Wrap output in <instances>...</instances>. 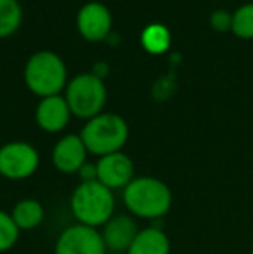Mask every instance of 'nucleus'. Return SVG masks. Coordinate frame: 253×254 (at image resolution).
Returning a JSON list of instances; mask_svg holds the SVG:
<instances>
[{"mask_svg":"<svg viewBox=\"0 0 253 254\" xmlns=\"http://www.w3.org/2000/svg\"><path fill=\"white\" fill-rule=\"evenodd\" d=\"M122 192L123 206L137 220H160L173 202L170 187L156 177H135Z\"/></svg>","mask_w":253,"mask_h":254,"instance_id":"1","label":"nucleus"},{"mask_svg":"<svg viewBox=\"0 0 253 254\" xmlns=\"http://www.w3.org/2000/svg\"><path fill=\"white\" fill-rule=\"evenodd\" d=\"M70 209L77 223L101 230L115 216V192L97 180L87 184L80 182L70 195Z\"/></svg>","mask_w":253,"mask_h":254,"instance_id":"2","label":"nucleus"},{"mask_svg":"<svg viewBox=\"0 0 253 254\" xmlns=\"http://www.w3.org/2000/svg\"><path fill=\"white\" fill-rule=\"evenodd\" d=\"M80 138L88 154L102 157L113 152H122L128 140V127L118 114H97L85 123Z\"/></svg>","mask_w":253,"mask_h":254,"instance_id":"3","label":"nucleus"},{"mask_svg":"<svg viewBox=\"0 0 253 254\" xmlns=\"http://www.w3.org/2000/svg\"><path fill=\"white\" fill-rule=\"evenodd\" d=\"M26 85L38 97H52L63 90L66 83V69L63 61L52 52H38L28 61Z\"/></svg>","mask_w":253,"mask_h":254,"instance_id":"4","label":"nucleus"},{"mask_svg":"<svg viewBox=\"0 0 253 254\" xmlns=\"http://www.w3.org/2000/svg\"><path fill=\"white\" fill-rule=\"evenodd\" d=\"M64 99L71 114L88 121L101 114L106 102V87L95 74H80L70 81Z\"/></svg>","mask_w":253,"mask_h":254,"instance_id":"5","label":"nucleus"},{"mask_svg":"<svg viewBox=\"0 0 253 254\" xmlns=\"http://www.w3.org/2000/svg\"><path fill=\"white\" fill-rule=\"evenodd\" d=\"M40 166V154L28 142H9L0 147V178L21 182L31 178Z\"/></svg>","mask_w":253,"mask_h":254,"instance_id":"6","label":"nucleus"},{"mask_svg":"<svg viewBox=\"0 0 253 254\" xmlns=\"http://www.w3.org/2000/svg\"><path fill=\"white\" fill-rule=\"evenodd\" d=\"M106 246L99 228L82 223L66 227L58 235L54 254H106Z\"/></svg>","mask_w":253,"mask_h":254,"instance_id":"7","label":"nucleus"},{"mask_svg":"<svg viewBox=\"0 0 253 254\" xmlns=\"http://www.w3.org/2000/svg\"><path fill=\"white\" fill-rule=\"evenodd\" d=\"M95 168H97V182L111 189L113 192L123 190L135 178L134 161L125 152H113L99 157Z\"/></svg>","mask_w":253,"mask_h":254,"instance_id":"8","label":"nucleus"},{"mask_svg":"<svg viewBox=\"0 0 253 254\" xmlns=\"http://www.w3.org/2000/svg\"><path fill=\"white\" fill-rule=\"evenodd\" d=\"M137 218L132 214H115L104 227L101 228L102 241H104L106 251L109 253H123L128 251L134 239L139 234Z\"/></svg>","mask_w":253,"mask_h":254,"instance_id":"9","label":"nucleus"},{"mask_svg":"<svg viewBox=\"0 0 253 254\" xmlns=\"http://www.w3.org/2000/svg\"><path fill=\"white\" fill-rule=\"evenodd\" d=\"M87 154L88 151L80 135H64L52 149V164L59 173L77 175L78 170L87 163Z\"/></svg>","mask_w":253,"mask_h":254,"instance_id":"10","label":"nucleus"},{"mask_svg":"<svg viewBox=\"0 0 253 254\" xmlns=\"http://www.w3.org/2000/svg\"><path fill=\"white\" fill-rule=\"evenodd\" d=\"M78 30L90 42L104 40L111 31V14L102 3H87L78 14Z\"/></svg>","mask_w":253,"mask_h":254,"instance_id":"11","label":"nucleus"},{"mask_svg":"<svg viewBox=\"0 0 253 254\" xmlns=\"http://www.w3.org/2000/svg\"><path fill=\"white\" fill-rule=\"evenodd\" d=\"M70 106H68L66 99L59 97V95L42 99L37 107V113H35L37 125L47 133H58V131L64 130L70 121Z\"/></svg>","mask_w":253,"mask_h":254,"instance_id":"12","label":"nucleus"},{"mask_svg":"<svg viewBox=\"0 0 253 254\" xmlns=\"http://www.w3.org/2000/svg\"><path fill=\"white\" fill-rule=\"evenodd\" d=\"M170 251L172 244L165 230L158 225H151L139 230L125 254H170Z\"/></svg>","mask_w":253,"mask_h":254,"instance_id":"13","label":"nucleus"},{"mask_svg":"<svg viewBox=\"0 0 253 254\" xmlns=\"http://www.w3.org/2000/svg\"><path fill=\"white\" fill-rule=\"evenodd\" d=\"M10 216H12L14 223L17 225L21 232H30L38 228L44 223L45 218V209L44 204L33 197L21 199L14 204L12 211H10Z\"/></svg>","mask_w":253,"mask_h":254,"instance_id":"14","label":"nucleus"},{"mask_svg":"<svg viewBox=\"0 0 253 254\" xmlns=\"http://www.w3.org/2000/svg\"><path fill=\"white\" fill-rule=\"evenodd\" d=\"M21 24V7L16 0H0V38L9 37Z\"/></svg>","mask_w":253,"mask_h":254,"instance_id":"15","label":"nucleus"},{"mask_svg":"<svg viewBox=\"0 0 253 254\" xmlns=\"http://www.w3.org/2000/svg\"><path fill=\"white\" fill-rule=\"evenodd\" d=\"M142 45L146 47V51H149L153 54L165 52L170 45L169 30L160 26V24H151V26L146 28L144 33H142Z\"/></svg>","mask_w":253,"mask_h":254,"instance_id":"16","label":"nucleus"},{"mask_svg":"<svg viewBox=\"0 0 253 254\" xmlns=\"http://www.w3.org/2000/svg\"><path fill=\"white\" fill-rule=\"evenodd\" d=\"M21 230L14 223L10 211L0 209V253H7L17 244Z\"/></svg>","mask_w":253,"mask_h":254,"instance_id":"17","label":"nucleus"},{"mask_svg":"<svg viewBox=\"0 0 253 254\" xmlns=\"http://www.w3.org/2000/svg\"><path fill=\"white\" fill-rule=\"evenodd\" d=\"M233 30L238 37L252 38L253 37V3L241 5L233 16Z\"/></svg>","mask_w":253,"mask_h":254,"instance_id":"18","label":"nucleus"},{"mask_svg":"<svg viewBox=\"0 0 253 254\" xmlns=\"http://www.w3.org/2000/svg\"><path fill=\"white\" fill-rule=\"evenodd\" d=\"M78 178H80L82 184H87V182H95L97 180V168H95V163H85L84 166L78 170Z\"/></svg>","mask_w":253,"mask_h":254,"instance_id":"19","label":"nucleus"},{"mask_svg":"<svg viewBox=\"0 0 253 254\" xmlns=\"http://www.w3.org/2000/svg\"><path fill=\"white\" fill-rule=\"evenodd\" d=\"M212 24H213V28H217V30H226L227 26L233 24V17H231L226 10H217V12H213V16H212Z\"/></svg>","mask_w":253,"mask_h":254,"instance_id":"20","label":"nucleus"},{"mask_svg":"<svg viewBox=\"0 0 253 254\" xmlns=\"http://www.w3.org/2000/svg\"><path fill=\"white\" fill-rule=\"evenodd\" d=\"M106 254H123V253H109V251H108V253H106Z\"/></svg>","mask_w":253,"mask_h":254,"instance_id":"21","label":"nucleus"},{"mask_svg":"<svg viewBox=\"0 0 253 254\" xmlns=\"http://www.w3.org/2000/svg\"><path fill=\"white\" fill-rule=\"evenodd\" d=\"M250 254H253V251H252V253H250Z\"/></svg>","mask_w":253,"mask_h":254,"instance_id":"22","label":"nucleus"}]
</instances>
